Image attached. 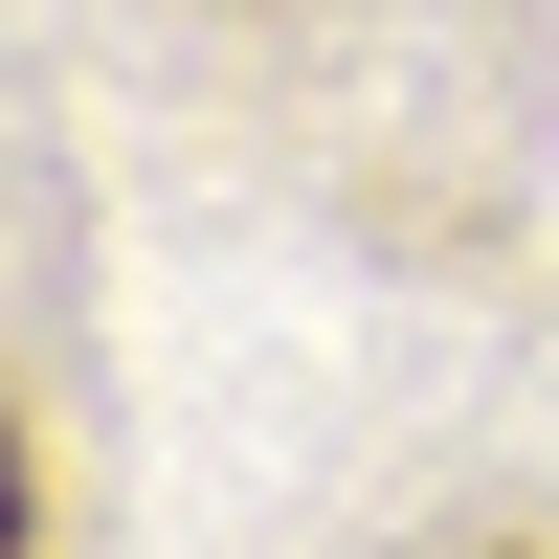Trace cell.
<instances>
[{
	"instance_id": "cell-1",
	"label": "cell",
	"mask_w": 559,
	"mask_h": 559,
	"mask_svg": "<svg viewBox=\"0 0 559 559\" xmlns=\"http://www.w3.org/2000/svg\"><path fill=\"white\" fill-rule=\"evenodd\" d=\"M23 537H45V515H23V426H0V559H23Z\"/></svg>"
}]
</instances>
